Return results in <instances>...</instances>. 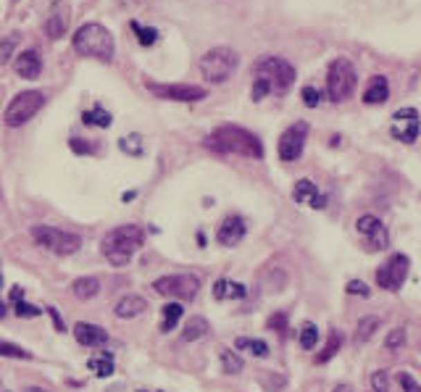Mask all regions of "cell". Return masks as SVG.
<instances>
[{
  "label": "cell",
  "mask_w": 421,
  "mask_h": 392,
  "mask_svg": "<svg viewBox=\"0 0 421 392\" xmlns=\"http://www.w3.org/2000/svg\"><path fill=\"white\" fill-rule=\"evenodd\" d=\"M295 84V66L279 55H263L253 66V100L258 103L266 95H285Z\"/></svg>",
  "instance_id": "obj_1"
},
{
  "label": "cell",
  "mask_w": 421,
  "mask_h": 392,
  "mask_svg": "<svg viewBox=\"0 0 421 392\" xmlns=\"http://www.w3.org/2000/svg\"><path fill=\"white\" fill-rule=\"evenodd\" d=\"M161 314H163V319H161V332H171V329L177 327V321L182 319L184 308L182 303H166V305L161 308Z\"/></svg>",
  "instance_id": "obj_26"
},
{
  "label": "cell",
  "mask_w": 421,
  "mask_h": 392,
  "mask_svg": "<svg viewBox=\"0 0 421 392\" xmlns=\"http://www.w3.org/2000/svg\"><path fill=\"white\" fill-rule=\"evenodd\" d=\"M305 140H308V124L305 121H298V124H292L287 130L282 132V137H279V158L282 161H298L303 156V148H305Z\"/></svg>",
  "instance_id": "obj_13"
},
{
  "label": "cell",
  "mask_w": 421,
  "mask_h": 392,
  "mask_svg": "<svg viewBox=\"0 0 421 392\" xmlns=\"http://www.w3.org/2000/svg\"><path fill=\"white\" fill-rule=\"evenodd\" d=\"M355 69L348 58H334L329 64V71H327V92H329V100L334 103H342L348 100L355 90Z\"/></svg>",
  "instance_id": "obj_6"
},
{
  "label": "cell",
  "mask_w": 421,
  "mask_h": 392,
  "mask_svg": "<svg viewBox=\"0 0 421 392\" xmlns=\"http://www.w3.org/2000/svg\"><path fill=\"white\" fill-rule=\"evenodd\" d=\"M377 329H379V319H377V316H366V319H361V321H358V327H355L353 342L355 345H366V342L377 335Z\"/></svg>",
  "instance_id": "obj_25"
},
{
  "label": "cell",
  "mask_w": 421,
  "mask_h": 392,
  "mask_svg": "<svg viewBox=\"0 0 421 392\" xmlns=\"http://www.w3.org/2000/svg\"><path fill=\"white\" fill-rule=\"evenodd\" d=\"M11 303H13V314L21 316V319H35V316L42 314V308L24 303V289H21V287L11 289Z\"/></svg>",
  "instance_id": "obj_24"
},
{
  "label": "cell",
  "mask_w": 421,
  "mask_h": 392,
  "mask_svg": "<svg viewBox=\"0 0 421 392\" xmlns=\"http://www.w3.org/2000/svg\"><path fill=\"white\" fill-rule=\"evenodd\" d=\"M24 392H48V390H42V387H26Z\"/></svg>",
  "instance_id": "obj_47"
},
{
  "label": "cell",
  "mask_w": 421,
  "mask_h": 392,
  "mask_svg": "<svg viewBox=\"0 0 421 392\" xmlns=\"http://www.w3.org/2000/svg\"><path fill=\"white\" fill-rule=\"evenodd\" d=\"M387 98H390V82H387V77L377 74V77L368 79L366 90H364V103L379 105V103H384Z\"/></svg>",
  "instance_id": "obj_20"
},
{
  "label": "cell",
  "mask_w": 421,
  "mask_h": 392,
  "mask_svg": "<svg viewBox=\"0 0 421 392\" xmlns=\"http://www.w3.org/2000/svg\"><path fill=\"white\" fill-rule=\"evenodd\" d=\"M332 392H353V387H350V384H337Z\"/></svg>",
  "instance_id": "obj_46"
},
{
  "label": "cell",
  "mask_w": 421,
  "mask_h": 392,
  "mask_svg": "<svg viewBox=\"0 0 421 392\" xmlns=\"http://www.w3.org/2000/svg\"><path fill=\"white\" fill-rule=\"evenodd\" d=\"M355 229L366 237L368 250H384L390 245V235H387L384 224H382L377 216H368V213L366 216H361V219L355 222Z\"/></svg>",
  "instance_id": "obj_14"
},
{
  "label": "cell",
  "mask_w": 421,
  "mask_h": 392,
  "mask_svg": "<svg viewBox=\"0 0 421 392\" xmlns=\"http://www.w3.org/2000/svg\"><path fill=\"white\" fill-rule=\"evenodd\" d=\"M408 269H411L408 256L395 253V256H390V258L379 266V271H377V285H379L382 289H387V292H397V289L403 287V282H406Z\"/></svg>",
  "instance_id": "obj_11"
},
{
  "label": "cell",
  "mask_w": 421,
  "mask_h": 392,
  "mask_svg": "<svg viewBox=\"0 0 421 392\" xmlns=\"http://www.w3.org/2000/svg\"><path fill=\"white\" fill-rule=\"evenodd\" d=\"M48 314H51L53 324H55V332H66V327H64V319H61V316H58V311H55V308H48Z\"/></svg>",
  "instance_id": "obj_45"
},
{
  "label": "cell",
  "mask_w": 421,
  "mask_h": 392,
  "mask_svg": "<svg viewBox=\"0 0 421 392\" xmlns=\"http://www.w3.org/2000/svg\"><path fill=\"white\" fill-rule=\"evenodd\" d=\"M13 69H16V74L21 79H35L39 77V71H42V58H39L37 51H24L16 55Z\"/></svg>",
  "instance_id": "obj_19"
},
{
  "label": "cell",
  "mask_w": 421,
  "mask_h": 392,
  "mask_svg": "<svg viewBox=\"0 0 421 392\" xmlns=\"http://www.w3.org/2000/svg\"><path fill=\"white\" fill-rule=\"evenodd\" d=\"M145 235L137 224H124V226H116L111 229L108 235L103 237V250L105 261L111 266H127L132 261V256L143 248Z\"/></svg>",
  "instance_id": "obj_3"
},
{
  "label": "cell",
  "mask_w": 421,
  "mask_h": 392,
  "mask_svg": "<svg viewBox=\"0 0 421 392\" xmlns=\"http://www.w3.org/2000/svg\"><path fill=\"white\" fill-rule=\"evenodd\" d=\"M292 195H295V200H298V203H303V206H311V208L321 211L324 206H327V197L319 193V187H316L311 179H301V182L295 184Z\"/></svg>",
  "instance_id": "obj_18"
},
{
  "label": "cell",
  "mask_w": 421,
  "mask_h": 392,
  "mask_svg": "<svg viewBox=\"0 0 421 392\" xmlns=\"http://www.w3.org/2000/svg\"><path fill=\"white\" fill-rule=\"evenodd\" d=\"M118 148H121L127 156H143V137H137V134H129V137L118 140Z\"/></svg>",
  "instance_id": "obj_35"
},
{
  "label": "cell",
  "mask_w": 421,
  "mask_h": 392,
  "mask_svg": "<svg viewBox=\"0 0 421 392\" xmlns=\"http://www.w3.org/2000/svg\"><path fill=\"white\" fill-rule=\"evenodd\" d=\"M371 390L390 392V382H387V374H384V371H374V374H371Z\"/></svg>",
  "instance_id": "obj_41"
},
{
  "label": "cell",
  "mask_w": 421,
  "mask_h": 392,
  "mask_svg": "<svg viewBox=\"0 0 421 392\" xmlns=\"http://www.w3.org/2000/svg\"><path fill=\"white\" fill-rule=\"evenodd\" d=\"M147 92H153L161 100H174V103H197L206 100L208 90L200 84H158V82H147Z\"/></svg>",
  "instance_id": "obj_10"
},
{
  "label": "cell",
  "mask_w": 421,
  "mask_h": 392,
  "mask_svg": "<svg viewBox=\"0 0 421 392\" xmlns=\"http://www.w3.org/2000/svg\"><path fill=\"white\" fill-rule=\"evenodd\" d=\"M237 350H245V353L256 355V358H266L269 355V345L263 340H253V337H237L235 340Z\"/></svg>",
  "instance_id": "obj_28"
},
{
  "label": "cell",
  "mask_w": 421,
  "mask_h": 392,
  "mask_svg": "<svg viewBox=\"0 0 421 392\" xmlns=\"http://www.w3.org/2000/svg\"><path fill=\"white\" fill-rule=\"evenodd\" d=\"M301 348L303 350H314L316 348V340H319V329H316V324H303L301 329Z\"/></svg>",
  "instance_id": "obj_34"
},
{
  "label": "cell",
  "mask_w": 421,
  "mask_h": 392,
  "mask_svg": "<svg viewBox=\"0 0 421 392\" xmlns=\"http://www.w3.org/2000/svg\"><path fill=\"white\" fill-rule=\"evenodd\" d=\"M137 392H158V390H137Z\"/></svg>",
  "instance_id": "obj_49"
},
{
  "label": "cell",
  "mask_w": 421,
  "mask_h": 392,
  "mask_svg": "<svg viewBox=\"0 0 421 392\" xmlns=\"http://www.w3.org/2000/svg\"><path fill=\"white\" fill-rule=\"evenodd\" d=\"M153 289L158 295H166V298H177V301H192L197 292H200V279L195 274H166L153 282Z\"/></svg>",
  "instance_id": "obj_9"
},
{
  "label": "cell",
  "mask_w": 421,
  "mask_h": 392,
  "mask_svg": "<svg viewBox=\"0 0 421 392\" xmlns=\"http://www.w3.org/2000/svg\"><path fill=\"white\" fill-rule=\"evenodd\" d=\"M248 226H245V219L242 216H226L222 224H219V232H216V240L226 245V248H235L237 242L245 237Z\"/></svg>",
  "instance_id": "obj_16"
},
{
  "label": "cell",
  "mask_w": 421,
  "mask_h": 392,
  "mask_svg": "<svg viewBox=\"0 0 421 392\" xmlns=\"http://www.w3.org/2000/svg\"><path fill=\"white\" fill-rule=\"evenodd\" d=\"M16 45H19V35H8V37L0 39V64H8V61H11Z\"/></svg>",
  "instance_id": "obj_36"
},
{
  "label": "cell",
  "mask_w": 421,
  "mask_h": 392,
  "mask_svg": "<svg viewBox=\"0 0 421 392\" xmlns=\"http://www.w3.org/2000/svg\"><path fill=\"white\" fill-rule=\"evenodd\" d=\"M90 371H95L98 377H111L114 374V355L111 353H98L87 361Z\"/></svg>",
  "instance_id": "obj_30"
},
{
  "label": "cell",
  "mask_w": 421,
  "mask_h": 392,
  "mask_svg": "<svg viewBox=\"0 0 421 392\" xmlns=\"http://www.w3.org/2000/svg\"><path fill=\"white\" fill-rule=\"evenodd\" d=\"M0 355H6V358H21V361H29V358H32L29 350L13 345V342H3V340H0Z\"/></svg>",
  "instance_id": "obj_37"
},
{
  "label": "cell",
  "mask_w": 421,
  "mask_h": 392,
  "mask_svg": "<svg viewBox=\"0 0 421 392\" xmlns=\"http://www.w3.org/2000/svg\"><path fill=\"white\" fill-rule=\"evenodd\" d=\"M348 292H350V295H361V298H368V287L364 282H358V279L348 282Z\"/></svg>",
  "instance_id": "obj_44"
},
{
  "label": "cell",
  "mask_w": 421,
  "mask_h": 392,
  "mask_svg": "<svg viewBox=\"0 0 421 392\" xmlns=\"http://www.w3.org/2000/svg\"><path fill=\"white\" fill-rule=\"evenodd\" d=\"M74 51L84 58H98L103 64H111L114 55H116V42H114V35L105 29L103 24L98 21H87L77 29L74 35Z\"/></svg>",
  "instance_id": "obj_4"
},
{
  "label": "cell",
  "mask_w": 421,
  "mask_h": 392,
  "mask_svg": "<svg viewBox=\"0 0 421 392\" xmlns=\"http://www.w3.org/2000/svg\"><path fill=\"white\" fill-rule=\"evenodd\" d=\"M145 305H147V303H145V298H140V295H124V298L116 303L114 314H116L118 319H134L137 314H143Z\"/></svg>",
  "instance_id": "obj_22"
},
{
  "label": "cell",
  "mask_w": 421,
  "mask_h": 392,
  "mask_svg": "<svg viewBox=\"0 0 421 392\" xmlns=\"http://www.w3.org/2000/svg\"><path fill=\"white\" fill-rule=\"evenodd\" d=\"M222 368L224 374H240L242 371V358L235 353V350H222Z\"/></svg>",
  "instance_id": "obj_32"
},
{
  "label": "cell",
  "mask_w": 421,
  "mask_h": 392,
  "mask_svg": "<svg viewBox=\"0 0 421 392\" xmlns=\"http://www.w3.org/2000/svg\"><path fill=\"white\" fill-rule=\"evenodd\" d=\"M3 316H6V303L0 301V319H3Z\"/></svg>",
  "instance_id": "obj_48"
},
{
  "label": "cell",
  "mask_w": 421,
  "mask_h": 392,
  "mask_svg": "<svg viewBox=\"0 0 421 392\" xmlns=\"http://www.w3.org/2000/svg\"><path fill=\"white\" fill-rule=\"evenodd\" d=\"M421 132V118L416 108H400L393 114V127H390V134L400 143H416Z\"/></svg>",
  "instance_id": "obj_12"
},
{
  "label": "cell",
  "mask_w": 421,
  "mask_h": 392,
  "mask_svg": "<svg viewBox=\"0 0 421 392\" xmlns=\"http://www.w3.org/2000/svg\"><path fill=\"white\" fill-rule=\"evenodd\" d=\"M206 148L219 153V156H245V158H263V145L253 132L242 130L237 124H222L208 134Z\"/></svg>",
  "instance_id": "obj_2"
},
{
  "label": "cell",
  "mask_w": 421,
  "mask_h": 392,
  "mask_svg": "<svg viewBox=\"0 0 421 392\" xmlns=\"http://www.w3.org/2000/svg\"><path fill=\"white\" fill-rule=\"evenodd\" d=\"M71 292H74L77 301H90L100 292V282L95 276H79L71 282Z\"/></svg>",
  "instance_id": "obj_23"
},
{
  "label": "cell",
  "mask_w": 421,
  "mask_h": 392,
  "mask_svg": "<svg viewBox=\"0 0 421 392\" xmlns=\"http://www.w3.org/2000/svg\"><path fill=\"white\" fill-rule=\"evenodd\" d=\"M340 345H342V335H340V332H332V335H329L327 348L316 355V364H327L329 358H334V353L340 350Z\"/></svg>",
  "instance_id": "obj_31"
},
{
  "label": "cell",
  "mask_w": 421,
  "mask_h": 392,
  "mask_svg": "<svg viewBox=\"0 0 421 392\" xmlns=\"http://www.w3.org/2000/svg\"><path fill=\"white\" fill-rule=\"evenodd\" d=\"M0 392H8V390H6V387H3V384H0Z\"/></svg>",
  "instance_id": "obj_50"
},
{
  "label": "cell",
  "mask_w": 421,
  "mask_h": 392,
  "mask_svg": "<svg viewBox=\"0 0 421 392\" xmlns=\"http://www.w3.org/2000/svg\"><path fill=\"white\" fill-rule=\"evenodd\" d=\"M237 64H240L237 51L226 48V45H219V48H210L200 58V74L210 84H222V82H226L237 71Z\"/></svg>",
  "instance_id": "obj_5"
},
{
  "label": "cell",
  "mask_w": 421,
  "mask_h": 392,
  "mask_svg": "<svg viewBox=\"0 0 421 392\" xmlns=\"http://www.w3.org/2000/svg\"><path fill=\"white\" fill-rule=\"evenodd\" d=\"M69 24H71V8L66 0H55L51 6V16L45 21V35L51 39H61L69 32Z\"/></svg>",
  "instance_id": "obj_15"
},
{
  "label": "cell",
  "mask_w": 421,
  "mask_h": 392,
  "mask_svg": "<svg viewBox=\"0 0 421 392\" xmlns=\"http://www.w3.org/2000/svg\"><path fill=\"white\" fill-rule=\"evenodd\" d=\"M132 29H134V37H137L140 45H153L158 39V29H153V26H143L137 21H132Z\"/></svg>",
  "instance_id": "obj_33"
},
{
  "label": "cell",
  "mask_w": 421,
  "mask_h": 392,
  "mask_svg": "<svg viewBox=\"0 0 421 392\" xmlns=\"http://www.w3.org/2000/svg\"><path fill=\"white\" fill-rule=\"evenodd\" d=\"M397 382H400V387H403V392H421V384L408 371H400L397 374Z\"/></svg>",
  "instance_id": "obj_42"
},
{
  "label": "cell",
  "mask_w": 421,
  "mask_h": 392,
  "mask_svg": "<svg viewBox=\"0 0 421 392\" xmlns=\"http://www.w3.org/2000/svg\"><path fill=\"white\" fill-rule=\"evenodd\" d=\"M32 237L37 240L42 248L55 253V256H71V253H77L79 245H82V237L79 235H71V232H66V229H55V226H45V224L35 226V229H32Z\"/></svg>",
  "instance_id": "obj_8"
},
{
  "label": "cell",
  "mask_w": 421,
  "mask_h": 392,
  "mask_svg": "<svg viewBox=\"0 0 421 392\" xmlns=\"http://www.w3.org/2000/svg\"><path fill=\"white\" fill-rule=\"evenodd\" d=\"M301 98H303V103L308 105V108H316V105L321 103V92L316 90V87H311V84H308V87H303Z\"/></svg>",
  "instance_id": "obj_40"
},
{
  "label": "cell",
  "mask_w": 421,
  "mask_h": 392,
  "mask_svg": "<svg viewBox=\"0 0 421 392\" xmlns=\"http://www.w3.org/2000/svg\"><path fill=\"white\" fill-rule=\"evenodd\" d=\"M45 105V92L42 90H24L13 98L6 108V124L8 127H24L29 118H35L39 108Z\"/></svg>",
  "instance_id": "obj_7"
},
{
  "label": "cell",
  "mask_w": 421,
  "mask_h": 392,
  "mask_svg": "<svg viewBox=\"0 0 421 392\" xmlns=\"http://www.w3.org/2000/svg\"><path fill=\"white\" fill-rule=\"evenodd\" d=\"M82 121L87 124V127H100V130H108L111 127V121H114V116L105 111V108H92V111H84L82 114Z\"/></svg>",
  "instance_id": "obj_29"
},
{
  "label": "cell",
  "mask_w": 421,
  "mask_h": 392,
  "mask_svg": "<svg viewBox=\"0 0 421 392\" xmlns=\"http://www.w3.org/2000/svg\"><path fill=\"white\" fill-rule=\"evenodd\" d=\"M266 327L274 329L276 335H282V337H285V332H287V314H274V316H269Z\"/></svg>",
  "instance_id": "obj_39"
},
{
  "label": "cell",
  "mask_w": 421,
  "mask_h": 392,
  "mask_svg": "<svg viewBox=\"0 0 421 392\" xmlns=\"http://www.w3.org/2000/svg\"><path fill=\"white\" fill-rule=\"evenodd\" d=\"M248 295V287L240 282H229V279H219L213 285V298L216 301H242Z\"/></svg>",
  "instance_id": "obj_21"
},
{
  "label": "cell",
  "mask_w": 421,
  "mask_h": 392,
  "mask_svg": "<svg viewBox=\"0 0 421 392\" xmlns=\"http://www.w3.org/2000/svg\"><path fill=\"white\" fill-rule=\"evenodd\" d=\"M406 345V329H393L390 335H387V340H384V348L387 350H397V348H403Z\"/></svg>",
  "instance_id": "obj_38"
},
{
  "label": "cell",
  "mask_w": 421,
  "mask_h": 392,
  "mask_svg": "<svg viewBox=\"0 0 421 392\" xmlns=\"http://www.w3.org/2000/svg\"><path fill=\"white\" fill-rule=\"evenodd\" d=\"M74 337H77V342L84 345V348H103L105 342H108V332H105L103 327H98V324L79 321L77 327H74Z\"/></svg>",
  "instance_id": "obj_17"
},
{
  "label": "cell",
  "mask_w": 421,
  "mask_h": 392,
  "mask_svg": "<svg viewBox=\"0 0 421 392\" xmlns=\"http://www.w3.org/2000/svg\"><path fill=\"white\" fill-rule=\"evenodd\" d=\"M206 332H208V321H206L203 316H192V319L184 324L182 340L184 342H195V340H200Z\"/></svg>",
  "instance_id": "obj_27"
},
{
  "label": "cell",
  "mask_w": 421,
  "mask_h": 392,
  "mask_svg": "<svg viewBox=\"0 0 421 392\" xmlns=\"http://www.w3.org/2000/svg\"><path fill=\"white\" fill-rule=\"evenodd\" d=\"M69 148H71L77 156H92V153H95V148H92V145H87L84 140H79V137L69 140Z\"/></svg>",
  "instance_id": "obj_43"
}]
</instances>
